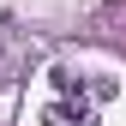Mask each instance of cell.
Listing matches in <instances>:
<instances>
[{"label":"cell","instance_id":"6da1fadb","mask_svg":"<svg viewBox=\"0 0 126 126\" xmlns=\"http://www.w3.org/2000/svg\"><path fill=\"white\" fill-rule=\"evenodd\" d=\"M42 126H96V102L90 96H54L42 108Z\"/></svg>","mask_w":126,"mask_h":126},{"label":"cell","instance_id":"7a4b0ae2","mask_svg":"<svg viewBox=\"0 0 126 126\" xmlns=\"http://www.w3.org/2000/svg\"><path fill=\"white\" fill-rule=\"evenodd\" d=\"M54 96H90V84L72 78V72H54Z\"/></svg>","mask_w":126,"mask_h":126}]
</instances>
